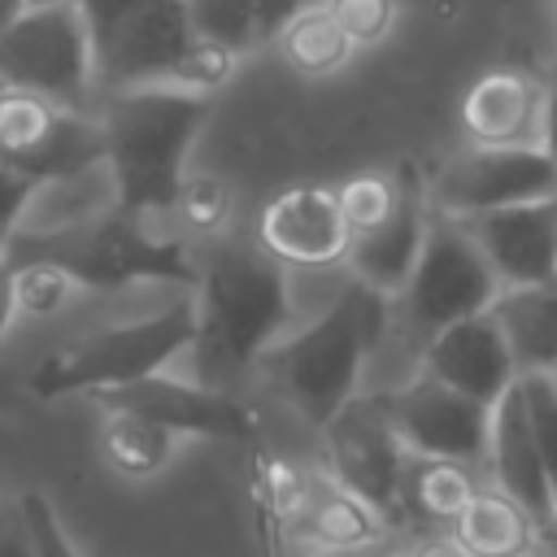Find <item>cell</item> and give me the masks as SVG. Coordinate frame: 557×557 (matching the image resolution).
Listing matches in <instances>:
<instances>
[{"label":"cell","mask_w":557,"mask_h":557,"mask_svg":"<svg viewBox=\"0 0 557 557\" xmlns=\"http://www.w3.org/2000/svg\"><path fill=\"white\" fill-rule=\"evenodd\" d=\"M196 265V335L187 348L196 352L200 383L226 392L283 339L287 274L278 257L252 244H218Z\"/></svg>","instance_id":"6da1fadb"},{"label":"cell","mask_w":557,"mask_h":557,"mask_svg":"<svg viewBox=\"0 0 557 557\" xmlns=\"http://www.w3.org/2000/svg\"><path fill=\"white\" fill-rule=\"evenodd\" d=\"M213 113V96H196L170 83L104 91L96 113L104 131V161L117 183V205L135 218L174 213L178 187L187 178L191 144Z\"/></svg>","instance_id":"7a4b0ae2"},{"label":"cell","mask_w":557,"mask_h":557,"mask_svg":"<svg viewBox=\"0 0 557 557\" xmlns=\"http://www.w3.org/2000/svg\"><path fill=\"white\" fill-rule=\"evenodd\" d=\"M383 331H387V296L352 278L305 331L278 339L261 357V366L283 392V400L313 431H322L357 396L361 370L379 348Z\"/></svg>","instance_id":"3957f363"},{"label":"cell","mask_w":557,"mask_h":557,"mask_svg":"<svg viewBox=\"0 0 557 557\" xmlns=\"http://www.w3.org/2000/svg\"><path fill=\"white\" fill-rule=\"evenodd\" d=\"M196 335V305L191 296H178L144 318L96 326L57 352H48L30 379L26 392L35 400H65V396H100L113 387H126L144 374L165 370Z\"/></svg>","instance_id":"277c9868"},{"label":"cell","mask_w":557,"mask_h":557,"mask_svg":"<svg viewBox=\"0 0 557 557\" xmlns=\"http://www.w3.org/2000/svg\"><path fill=\"white\" fill-rule=\"evenodd\" d=\"M22 261H52L74 278V287H131V283L196 287V270H200L183 239L152 231L148 218H135L122 205L87 222L83 231L35 248ZM22 261H9V265H22Z\"/></svg>","instance_id":"5b68a950"},{"label":"cell","mask_w":557,"mask_h":557,"mask_svg":"<svg viewBox=\"0 0 557 557\" xmlns=\"http://www.w3.org/2000/svg\"><path fill=\"white\" fill-rule=\"evenodd\" d=\"M96 83V44L74 0L22 9L0 39V87L83 109Z\"/></svg>","instance_id":"8992f818"},{"label":"cell","mask_w":557,"mask_h":557,"mask_svg":"<svg viewBox=\"0 0 557 557\" xmlns=\"http://www.w3.org/2000/svg\"><path fill=\"white\" fill-rule=\"evenodd\" d=\"M500 283L483 257V248L474 244L470 226L461 218H444L431 213L422 252L413 261V274L400 292L405 313L418 331L435 335L448 322H461L470 313L492 309Z\"/></svg>","instance_id":"52a82bcc"},{"label":"cell","mask_w":557,"mask_h":557,"mask_svg":"<svg viewBox=\"0 0 557 557\" xmlns=\"http://www.w3.org/2000/svg\"><path fill=\"white\" fill-rule=\"evenodd\" d=\"M426 200L444 218L557 200V161L540 144H474L426 183Z\"/></svg>","instance_id":"ba28073f"},{"label":"cell","mask_w":557,"mask_h":557,"mask_svg":"<svg viewBox=\"0 0 557 557\" xmlns=\"http://www.w3.org/2000/svg\"><path fill=\"white\" fill-rule=\"evenodd\" d=\"M104 157V131L91 113L35 91L0 87V161L26 178H57Z\"/></svg>","instance_id":"9c48e42d"},{"label":"cell","mask_w":557,"mask_h":557,"mask_svg":"<svg viewBox=\"0 0 557 557\" xmlns=\"http://www.w3.org/2000/svg\"><path fill=\"white\" fill-rule=\"evenodd\" d=\"M326 474L339 479L348 492H357L366 505H374L387 522L400 513V492H405V466L409 453L396 440L383 400H348L326 426Z\"/></svg>","instance_id":"30bf717a"},{"label":"cell","mask_w":557,"mask_h":557,"mask_svg":"<svg viewBox=\"0 0 557 557\" xmlns=\"http://www.w3.org/2000/svg\"><path fill=\"white\" fill-rule=\"evenodd\" d=\"M379 400L409 457H440V461H461V466H474L487 457L492 409L453 392L426 370L400 392L379 396Z\"/></svg>","instance_id":"8fae6325"},{"label":"cell","mask_w":557,"mask_h":557,"mask_svg":"<svg viewBox=\"0 0 557 557\" xmlns=\"http://www.w3.org/2000/svg\"><path fill=\"white\" fill-rule=\"evenodd\" d=\"M96 400L113 405V409H135V413L170 426L174 435H200V440H222V444H244V448L252 440H261V426L244 400H235L231 392L209 387V383L170 379L165 370L144 374L126 387L100 392Z\"/></svg>","instance_id":"7c38bea8"},{"label":"cell","mask_w":557,"mask_h":557,"mask_svg":"<svg viewBox=\"0 0 557 557\" xmlns=\"http://www.w3.org/2000/svg\"><path fill=\"white\" fill-rule=\"evenodd\" d=\"M196 30L187 17V0H144L100 48H96V83L104 91L165 83L170 70L191 48Z\"/></svg>","instance_id":"4fadbf2b"},{"label":"cell","mask_w":557,"mask_h":557,"mask_svg":"<svg viewBox=\"0 0 557 557\" xmlns=\"http://www.w3.org/2000/svg\"><path fill=\"white\" fill-rule=\"evenodd\" d=\"M117 209V183L109 161H87L70 174L57 178H39L35 191L26 196V209L13 226V239L4 248V261H22L44 244H57L74 231H83L87 222L104 218Z\"/></svg>","instance_id":"5bb4252c"},{"label":"cell","mask_w":557,"mask_h":557,"mask_svg":"<svg viewBox=\"0 0 557 557\" xmlns=\"http://www.w3.org/2000/svg\"><path fill=\"white\" fill-rule=\"evenodd\" d=\"M422 366H426L431 379L448 383L453 392H461V396H470L487 409L518 383L513 352H509L492 309L470 313V318L448 322L435 335H426Z\"/></svg>","instance_id":"9a60e30c"},{"label":"cell","mask_w":557,"mask_h":557,"mask_svg":"<svg viewBox=\"0 0 557 557\" xmlns=\"http://www.w3.org/2000/svg\"><path fill=\"white\" fill-rule=\"evenodd\" d=\"M257 239L283 265H331V261H344L352 231L339 213L335 187L300 183L278 191L261 209Z\"/></svg>","instance_id":"2e32d148"},{"label":"cell","mask_w":557,"mask_h":557,"mask_svg":"<svg viewBox=\"0 0 557 557\" xmlns=\"http://www.w3.org/2000/svg\"><path fill=\"white\" fill-rule=\"evenodd\" d=\"M461 222L470 226L500 287L557 283V205L553 200L509 205V209H492Z\"/></svg>","instance_id":"e0dca14e"},{"label":"cell","mask_w":557,"mask_h":557,"mask_svg":"<svg viewBox=\"0 0 557 557\" xmlns=\"http://www.w3.org/2000/svg\"><path fill=\"white\" fill-rule=\"evenodd\" d=\"M426 226H431V200H426V187L418 174H409V187L400 196V205L370 231H357L348 239V252L344 261L352 265V278H361L366 287L383 292L387 300L405 292L409 274H413V261L422 252V239H426Z\"/></svg>","instance_id":"ac0fdd59"},{"label":"cell","mask_w":557,"mask_h":557,"mask_svg":"<svg viewBox=\"0 0 557 557\" xmlns=\"http://www.w3.org/2000/svg\"><path fill=\"white\" fill-rule=\"evenodd\" d=\"M492 466V479L505 496H513L540 527H548L553 518V479L544 470V457H540V444H535V431H531V418H527V405H522V387L513 383L496 405H492V422H487V457Z\"/></svg>","instance_id":"d6986e66"},{"label":"cell","mask_w":557,"mask_h":557,"mask_svg":"<svg viewBox=\"0 0 557 557\" xmlns=\"http://www.w3.org/2000/svg\"><path fill=\"white\" fill-rule=\"evenodd\" d=\"M544 87L522 70H487L461 100V126L474 144H540Z\"/></svg>","instance_id":"ffe728a7"},{"label":"cell","mask_w":557,"mask_h":557,"mask_svg":"<svg viewBox=\"0 0 557 557\" xmlns=\"http://www.w3.org/2000/svg\"><path fill=\"white\" fill-rule=\"evenodd\" d=\"M492 318L513 352L518 374H557V283L500 287Z\"/></svg>","instance_id":"44dd1931"},{"label":"cell","mask_w":557,"mask_h":557,"mask_svg":"<svg viewBox=\"0 0 557 557\" xmlns=\"http://www.w3.org/2000/svg\"><path fill=\"white\" fill-rule=\"evenodd\" d=\"M544 527L500 487H487L466 500V509L448 522V540L466 557H531Z\"/></svg>","instance_id":"7402d4cb"},{"label":"cell","mask_w":557,"mask_h":557,"mask_svg":"<svg viewBox=\"0 0 557 557\" xmlns=\"http://www.w3.org/2000/svg\"><path fill=\"white\" fill-rule=\"evenodd\" d=\"M387 531V518L366 505L357 492H348L331 474L309 479V500L296 527V540L309 548H374Z\"/></svg>","instance_id":"603a6c76"},{"label":"cell","mask_w":557,"mask_h":557,"mask_svg":"<svg viewBox=\"0 0 557 557\" xmlns=\"http://www.w3.org/2000/svg\"><path fill=\"white\" fill-rule=\"evenodd\" d=\"M252 500H257V518L265 531V544L274 548V557H283V548L296 540L305 500H309V479L296 461H287L283 453H274L265 440H252Z\"/></svg>","instance_id":"cb8c5ba5"},{"label":"cell","mask_w":557,"mask_h":557,"mask_svg":"<svg viewBox=\"0 0 557 557\" xmlns=\"http://www.w3.org/2000/svg\"><path fill=\"white\" fill-rule=\"evenodd\" d=\"M183 435H174L170 426L135 413V409H113L104 405V422H100V453L104 461L131 479V483H148L157 479L170 461H174V448H178Z\"/></svg>","instance_id":"d4e9b609"},{"label":"cell","mask_w":557,"mask_h":557,"mask_svg":"<svg viewBox=\"0 0 557 557\" xmlns=\"http://www.w3.org/2000/svg\"><path fill=\"white\" fill-rule=\"evenodd\" d=\"M278 52L283 61L305 74V78H322V74H335L339 65H348V57L357 52L352 39L339 30L335 13L326 4H309L300 9L283 30H278Z\"/></svg>","instance_id":"484cf974"},{"label":"cell","mask_w":557,"mask_h":557,"mask_svg":"<svg viewBox=\"0 0 557 557\" xmlns=\"http://www.w3.org/2000/svg\"><path fill=\"white\" fill-rule=\"evenodd\" d=\"M474 496V479L470 466L461 461H440V457H409L405 466V492H400V509L426 518V522H453L466 500Z\"/></svg>","instance_id":"4316f807"},{"label":"cell","mask_w":557,"mask_h":557,"mask_svg":"<svg viewBox=\"0 0 557 557\" xmlns=\"http://www.w3.org/2000/svg\"><path fill=\"white\" fill-rule=\"evenodd\" d=\"M409 174L413 170L405 165L400 174H352L348 183H339L335 187V200H339V213H344L348 231L357 235V231L379 226L400 205V196L409 187Z\"/></svg>","instance_id":"83f0119b"},{"label":"cell","mask_w":557,"mask_h":557,"mask_svg":"<svg viewBox=\"0 0 557 557\" xmlns=\"http://www.w3.org/2000/svg\"><path fill=\"white\" fill-rule=\"evenodd\" d=\"M187 17H191L196 39L222 44V48H231L239 57L261 44L248 0H187Z\"/></svg>","instance_id":"f1b7e54d"},{"label":"cell","mask_w":557,"mask_h":557,"mask_svg":"<svg viewBox=\"0 0 557 557\" xmlns=\"http://www.w3.org/2000/svg\"><path fill=\"white\" fill-rule=\"evenodd\" d=\"M74 292H78L74 278L61 265H52V261H22V265H13V305L26 318H52L57 309L70 305Z\"/></svg>","instance_id":"f546056e"},{"label":"cell","mask_w":557,"mask_h":557,"mask_svg":"<svg viewBox=\"0 0 557 557\" xmlns=\"http://www.w3.org/2000/svg\"><path fill=\"white\" fill-rule=\"evenodd\" d=\"M174 218L187 231H196V235H213L231 218V187L218 174H191V178H183L178 200H174Z\"/></svg>","instance_id":"4dcf8cb0"},{"label":"cell","mask_w":557,"mask_h":557,"mask_svg":"<svg viewBox=\"0 0 557 557\" xmlns=\"http://www.w3.org/2000/svg\"><path fill=\"white\" fill-rule=\"evenodd\" d=\"M235 61L239 52L222 48V44H209V39H191V48L183 52V61L170 70V87H183V91H196V96H213L218 87L231 83L235 74Z\"/></svg>","instance_id":"1f68e13d"},{"label":"cell","mask_w":557,"mask_h":557,"mask_svg":"<svg viewBox=\"0 0 557 557\" xmlns=\"http://www.w3.org/2000/svg\"><path fill=\"white\" fill-rule=\"evenodd\" d=\"M518 387H522V405H527L544 470L557 492V374H518Z\"/></svg>","instance_id":"d6a6232c"},{"label":"cell","mask_w":557,"mask_h":557,"mask_svg":"<svg viewBox=\"0 0 557 557\" xmlns=\"http://www.w3.org/2000/svg\"><path fill=\"white\" fill-rule=\"evenodd\" d=\"M17 505H22V522H26V535H30V557H83L44 492L26 487L17 496Z\"/></svg>","instance_id":"836d02e7"},{"label":"cell","mask_w":557,"mask_h":557,"mask_svg":"<svg viewBox=\"0 0 557 557\" xmlns=\"http://www.w3.org/2000/svg\"><path fill=\"white\" fill-rule=\"evenodd\" d=\"M339 30L352 39V48L379 44L396 22V0H326Z\"/></svg>","instance_id":"e575fe53"},{"label":"cell","mask_w":557,"mask_h":557,"mask_svg":"<svg viewBox=\"0 0 557 557\" xmlns=\"http://www.w3.org/2000/svg\"><path fill=\"white\" fill-rule=\"evenodd\" d=\"M35 191V178H26L22 170H13L9 161H0V257L13 239V226L26 209V196Z\"/></svg>","instance_id":"d590c367"},{"label":"cell","mask_w":557,"mask_h":557,"mask_svg":"<svg viewBox=\"0 0 557 557\" xmlns=\"http://www.w3.org/2000/svg\"><path fill=\"white\" fill-rule=\"evenodd\" d=\"M78 4V13H83V22H87V30H91V44L100 48L144 0H74Z\"/></svg>","instance_id":"8d00e7d4"},{"label":"cell","mask_w":557,"mask_h":557,"mask_svg":"<svg viewBox=\"0 0 557 557\" xmlns=\"http://www.w3.org/2000/svg\"><path fill=\"white\" fill-rule=\"evenodd\" d=\"M248 4H252L257 39H261V44H270V39H278V30H283L300 9H309L313 0H248Z\"/></svg>","instance_id":"74e56055"},{"label":"cell","mask_w":557,"mask_h":557,"mask_svg":"<svg viewBox=\"0 0 557 557\" xmlns=\"http://www.w3.org/2000/svg\"><path fill=\"white\" fill-rule=\"evenodd\" d=\"M0 557H30V535L17 500H0Z\"/></svg>","instance_id":"f35d334b"},{"label":"cell","mask_w":557,"mask_h":557,"mask_svg":"<svg viewBox=\"0 0 557 557\" xmlns=\"http://www.w3.org/2000/svg\"><path fill=\"white\" fill-rule=\"evenodd\" d=\"M540 148L557 161V78L544 87V109H540Z\"/></svg>","instance_id":"ab89813d"},{"label":"cell","mask_w":557,"mask_h":557,"mask_svg":"<svg viewBox=\"0 0 557 557\" xmlns=\"http://www.w3.org/2000/svg\"><path fill=\"white\" fill-rule=\"evenodd\" d=\"M13 318H17V305H13V265L0 257V339L9 335Z\"/></svg>","instance_id":"60d3db41"},{"label":"cell","mask_w":557,"mask_h":557,"mask_svg":"<svg viewBox=\"0 0 557 557\" xmlns=\"http://www.w3.org/2000/svg\"><path fill=\"white\" fill-rule=\"evenodd\" d=\"M413 557H466V553H461L453 540H444V544H426V548H418Z\"/></svg>","instance_id":"b9f144b4"},{"label":"cell","mask_w":557,"mask_h":557,"mask_svg":"<svg viewBox=\"0 0 557 557\" xmlns=\"http://www.w3.org/2000/svg\"><path fill=\"white\" fill-rule=\"evenodd\" d=\"M22 13V4L17 0H0V39H4V30H9V22Z\"/></svg>","instance_id":"7bdbcfd3"},{"label":"cell","mask_w":557,"mask_h":557,"mask_svg":"<svg viewBox=\"0 0 557 557\" xmlns=\"http://www.w3.org/2000/svg\"><path fill=\"white\" fill-rule=\"evenodd\" d=\"M370 548H313V557H366Z\"/></svg>","instance_id":"ee69618b"},{"label":"cell","mask_w":557,"mask_h":557,"mask_svg":"<svg viewBox=\"0 0 557 557\" xmlns=\"http://www.w3.org/2000/svg\"><path fill=\"white\" fill-rule=\"evenodd\" d=\"M544 535L553 540V553H557V500H553V518H548V527H544Z\"/></svg>","instance_id":"f6af8a7d"},{"label":"cell","mask_w":557,"mask_h":557,"mask_svg":"<svg viewBox=\"0 0 557 557\" xmlns=\"http://www.w3.org/2000/svg\"><path fill=\"white\" fill-rule=\"evenodd\" d=\"M22 9H44V4H65V0H17Z\"/></svg>","instance_id":"bcb514c9"},{"label":"cell","mask_w":557,"mask_h":557,"mask_svg":"<svg viewBox=\"0 0 557 557\" xmlns=\"http://www.w3.org/2000/svg\"><path fill=\"white\" fill-rule=\"evenodd\" d=\"M553 13H557V0H553Z\"/></svg>","instance_id":"7dc6e473"},{"label":"cell","mask_w":557,"mask_h":557,"mask_svg":"<svg viewBox=\"0 0 557 557\" xmlns=\"http://www.w3.org/2000/svg\"><path fill=\"white\" fill-rule=\"evenodd\" d=\"M553 205H557V200H553Z\"/></svg>","instance_id":"c3c4849f"}]
</instances>
